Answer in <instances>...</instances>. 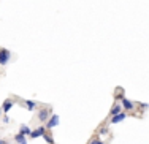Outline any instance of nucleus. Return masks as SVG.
<instances>
[{
    "label": "nucleus",
    "instance_id": "1",
    "mask_svg": "<svg viewBox=\"0 0 149 144\" xmlns=\"http://www.w3.org/2000/svg\"><path fill=\"white\" fill-rule=\"evenodd\" d=\"M10 59H11V52H10L6 48L0 49V65H6Z\"/></svg>",
    "mask_w": 149,
    "mask_h": 144
},
{
    "label": "nucleus",
    "instance_id": "2",
    "mask_svg": "<svg viewBox=\"0 0 149 144\" xmlns=\"http://www.w3.org/2000/svg\"><path fill=\"white\" fill-rule=\"evenodd\" d=\"M57 125H59V116H57V114L51 116V117L48 119V124H46V127H48V128H54V127H57Z\"/></svg>",
    "mask_w": 149,
    "mask_h": 144
},
{
    "label": "nucleus",
    "instance_id": "3",
    "mask_svg": "<svg viewBox=\"0 0 149 144\" xmlns=\"http://www.w3.org/2000/svg\"><path fill=\"white\" fill-rule=\"evenodd\" d=\"M45 132H46V128L45 127H38L37 130H33V132H30V138H40V136H43L45 135Z\"/></svg>",
    "mask_w": 149,
    "mask_h": 144
},
{
    "label": "nucleus",
    "instance_id": "4",
    "mask_svg": "<svg viewBox=\"0 0 149 144\" xmlns=\"http://www.w3.org/2000/svg\"><path fill=\"white\" fill-rule=\"evenodd\" d=\"M49 114H51V111L45 108V109H41L40 112H38V119H40L41 122H45V120H48V119H49Z\"/></svg>",
    "mask_w": 149,
    "mask_h": 144
},
{
    "label": "nucleus",
    "instance_id": "5",
    "mask_svg": "<svg viewBox=\"0 0 149 144\" xmlns=\"http://www.w3.org/2000/svg\"><path fill=\"white\" fill-rule=\"evenodd\" d=\"M111 124H118V122H122L124 119L127 117L125 114H124V112H119V114H116V116H111Z\"/></svg>",
    "mask_w": 149,
    "mask_h": 144
},
{
    "label": "nucleus",
    "instance_id": "6",
    "mask_svg": "<svg viewBox=\"0 0 149 144\" xmlns=\"http://www.w3.org/2000/svg\"><path fill=\"white\" fill-rule=\"evenodd\" d=\"M13 106H15V103H13L11 100H6L5 103H3V106H2V111H3V112H10Z\"/></svg>",
    "mask_w": 149,
    "mask_h": 144
},
{
    "label": "nucleus",
    "instance_id": "7",
    "mask_svg": "<svg viewBox=\"0 0 149 144\" xmlns=\"http://www.w3.org/2000/svg\"><path fill=\"white\" fill-rule=\"evenodd\" d=\"M122 106L125 108L127 111H132V109H133V103L129 100V98H125V97L122 98Z\"/></svg>",
    "mask_w": 149,
    "mask_h": 144
},
{
    "label": "nucleus",
    "instance_id": "8",
    "mask_svg": "<svg viewBox=\"0 0 149 144\" xmlns=\"http://www.w3.org/2000/svg\"><path fill=\"white\" fill-rule=\"evenodd\" d=\"M15 141L17 144H27V139H26V135H22V133H17L15 136Z\"/></svg>",
    "mask_w": 149,
    "mask_h": 144
},
{
    "label": "nucleus",
    "instance_id": "9",
    "mask_svg": "<svg viewBox=\"0 0 149 144\" xmlns=\"http://www.w3.org/2000/svg\"><path fill=\"white\" fill-rule=\"evenodd\" d=\"M120 111H122V106H119V105H114V106L111 108V111H109V112H111V116H116V114H119Z\"/></svg>",
    "mask_w": 149,
    "mask_h": 144
},
{
    "label": "nucleus",
    "instance_id": "10",
    "mask_svg": "<svg viewBox=\"0 0 149 144\" xmlns=\"http://www.w3.org/2000/svg\"><path fill=\"white\" fill-rule=\"evenodd\" d=\"M30 132H32V130L27 127V125H22V127H21V130H19V133H22V135H26V136H29Z\"/></svg>",
    "mask_w": 149,
    "mask_h": 144
},
{
    "label": "nucleus",
    "instance_id": "11",
    "mask_svg": "<svg viewBox=\"0 0 149 144\" xmlns=\"http://www.w3.org/2000/svg\"><path fill=\"white\" fill-rule=\"evenodd\" d=\"M26 105H27V109H29V111H33V108L37 106V103H35V101H32V100H27Z\"/></svg>",
    "mask_w": 149,
    "mask_h": 144
},
{
    "label": "nucleus",
    "instance_id": "12",
    "mask_svg": "<svg viewBox=\"0 0 149 144\" xmlns=\"http://www.w3.org/2000/svg\"><path fill=\"white\" fill-rule=\"evenodd\" d=\"M43 138H45V141H46V143H49V144H54V139H52V136L49 135V133H46V132H45Z\"/></svg>",
    "mask_w": 149,
    "mask_h": 144
},
{
    "label": "nucleus",
    "instance_id": "13",
    "mask_svg": "<svg viewBox=\"0 0 149 144\" xmlns=\"http://www.w3.org/2000/svg\"><path fill=\"white\" fill-rule=\"evenodd\" d=\"M89 144H103L100 141V139H95V141H92V143H89Z\"/></svg>",
    "mask_w": 149,
    "mask_h": 144
},
{
    "label": "nucleus",
    "instance_id": "14",
    "mask_svg": "<svg viewBox=\"0 0 149 144\" xmlns=\"http://www.w3.org/2000/svg\"><path fill=\"white\" fill-rule=\"evenodd\" d=\"M0 144H8L6 141H3V139H0Z\"/></svg>",
    "mask_w": 149,
    "mask_h": 144
},
{
    "label": "nucleus",
    "instance_id": "15",
    "mask_svg": "<svg viewBox=\"0 0 149 144\" xmlns=\"http://www.w3.org/2000/svg\"><path fill=\"white\" fill-rule=\"evenodd\" d=\"M0 114H2V108H0Z\"/></svg>",
    "mask_w": 149,
    "mask_h": 144
}]
</instances>
